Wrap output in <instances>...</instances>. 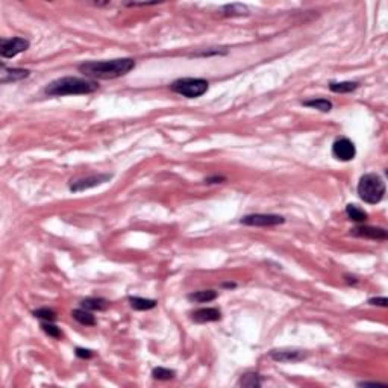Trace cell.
I'll use <instances>...</instances> for the list:
<instances>
[{
  "label": "cell",
  "mask_w": 388,
  "mask_h": 388,
  "mask_svg": "<svg viewBox=\"0 0 388 388\" xmlns=\"http://www.w3.org/2000/svg\"><path fill=\"white\" fill-rule=\"evenodd\" d=\"M90 79H117L135 69V59L118 58L111 61H90L78 67Z\"/></svg>",
  "instance_id": "6da1fadb"
},
{
  "label": "cell",
  "mask_w": 388,
  "mask_h": 388,
  "mask_svg": "<svg viewBox=\"0 0 388 388\" xmlns=\"http://www.w3.org/2000/svg\"><path fill=\"white\" fill-rule=\"evenodd\" d=\"M99 90V84L90 78H76V76H66L59 78L47 84L44 93L52 97H62V96H79V94H90Z\"/></svg>",
  "instance_id": "7a4b0ae2"
},
{
  "label": "cell",
  "mask_w": 388,
  "mask_h": 388,
  "mask_svg": "<svg viewBox=\"0 0 388 388\" xmlns=\"http://www.w3.org/2000/svg\"><path fill=\"white\" fill-rule=\"evenodd\" d=\"M358 196L369 205L379 203L385 196V182L376 173H367L361 176L358 184Z\"/></svg>",
  "instance_id": "3957f363"
},
{
  "label": "cell",
  "mask_w": 388,
  "mask_h": 388,
  "mask_svg": "<svg viewBox=\"0 0 388 388\" xmlns=\"http://www.w3.org/2000/svg\"><path fill=\"white\" fill-rule=\"evenodd\" d=\"M172 91L176 94H181L187 99H197V97L203 96L208 88L209 84L205 79L200 78H181L176 79L172 85H170Z\"/></svg>",
  "instance_id": "277c9868"
},
{
  "label": "cell",
  "mask_w": 388,
  "mask_h": 388,
  "mask_svg": "<svg viewBox=\"0 0 388 388\" xmlns=\"http://www.w3.org/2000/svg\"><path fill=\"white\" fill-rule=\"evenodd\" d=\"M112 178V175L109 173H97V175H90L85 178H78V179H72L70 181V191L73 193H79V191H85L90 188H94L97 185H102L105 182H108Z\"/></svg>",
  "instance_id": "5b68a950"
},
{
  "label": "cell",
  "mask_w": 388,
  "mask_h": 388,
  "mask_svg": "<svg viewBox=\"0 0 388 388\" xmlns=\"http://www.w3.org/2000/svg\"><path fill=\"white\" fill-rule=\"evenodd\" d=\"M241 223L246 226H260V228H267V226H276L285 223V218L278 214H249L241 217Z\"/></svg>",
  "instance_id": "8992f818"
},
{
  "label": "cell",
  "mask_w": 388,
  "mask_h": 388,
  "mask_svg": "<svg viewBox=\"0 0 388 388\" xmlns=\"http://www.w3.org/2000/svg\"><path fill=\"white\" fill-rule=\"evenodd\" d=\"M27 49H29V41L20 37L2 38V41H0V55L3 58H14Z\"/></svg>",
  "instance_id": "52a82bcc"
},
{
  "label": "cell",
  "mask_w": 388,
  "mask_h": 388,
  "mask_svg": "<svg viewBox=\"0 0 388 388\" xmlns=\"http://www.w3.org/2000/svg\"><path fill=\"white\" fill-rule=\"evenodd\" d=\"M332 155L340 159V161H352L357 155V147L355 144L349 140V138H338L334 144H332Z\"/></svg>",
  "instance_id": "ba28073f"
},
{
  "label": "cell",
  "mask_w": 388,
  "mask_h": 388,
  "mask_svg": "<svg viewBox=\"0 0 388 388\" xmlns=\"http://www.w3.org/2000/svg\"><path fill=\"white\" fill-rule=\"evenodd\" d=\"M270 358L276 363H299L306 358V353L297 349H275L270 352Z\"/></svg>",
  "instance_id": "9c48e42d"
},
{
  "label": "cell",
  "mask_w": 388,
  "mask_h": 388,
  "mask_svg": "<svg viewBox=\"0 0 388 388\" xmlns=\"http://www.w3.org/2000/svg\"><path fill=\"white\" fill-rule=\"evenodd\" d=\"M352 235L361 237V238H370V240H387L388 234L384 228H375V226H357L352 229Z\"/></svg>",
  "instance_id": "30bf717a"
},
{
  "label": "cell",
  "mask_w": 388,
  "mask_h": 388,
  "mask_svg": "<svg viewBox=\"0 0 388 388\" xmlns=\"http://www.w3.org/2000/svg\"><path fill=\"white\" fill-rule=\"evenodd\" d=\"M191 318L196 323H209L221 318V312L217 308H200L191 314Z\"/></svg>",
  "instance_id": "8fae6325"
},
{
  "label": "cell",
  "mask_w": 388,
  "mask_h": 388,
  "mask_svg": "<svg viewBox=\"0 0 388 388\" xmlns=\"http://www.w3.org/2000/svg\"><path fill=\"white\" fill-rule=\"evenodd\" d=\"M29 70L24 69H6L5 66H2V84H8V82H17L21 79H26L29 76Z\"/></svg>",
  "instance_id": "7c38bea8"
},
{
  "label": "cell",
  "mask_w": 388,
  "mask_h": 388,
  "mask_svg": "<svg viewBox=\"0 0 388 388\" xmlns=\"http://www.w3.org/2000/svg\"><path fill=\"white\" fill-rule=\"evenodd\" d=\"M81 306L88 311H105L109 306V303L102 297H87L85 300H82Z\"/></svg>",
  "instance_id": "4fadbf2b"
},
{
  "label": "cell",
  "mask_w": 388,
  "mask_h": 388,
  "mask_svg": "<svg viewBox=\"0 0 388 388\" xmlns=\"http://www.w3.org/2000/svg\"><path fill=\"white\" fill-rule=\"evenodd\" d=\"M188 299L191 302H197V303H208L217 299V291L214 290H202V291H196V293L188 294Z\"/></svg>",
  "instance_id": "5bb4252c"
},
{
  "label": "cell",
  "mask_w": 388,
  "mask_h": 388,
  "mask_svg": "<svg viewBox=\"0 0 388 388\" xmlns=\"http://www.w3.org/2000/svg\"><path fill=\"white\" fill-rule=\"evenodd\" d=\"M72 317H73L78 323L84 325V326H94V325H96V318H94V315H93L88 309H84V308L73 309V311H72Z\"/></svg>",
  "instance_id": "9a60e30c"
},
{
  "label": "cell",
  "mask_w": 388,
  "mask_h": 388,
  "mask_svg": "<svg viewBox=\"0 0 388 388\" xmlns=\"http://www.w3.org/2000/svg\"><path fill=\"white\" fill-rule=\"evenodd\" d=\"M263 378L261 375L258 373H246L240 378L238 385L240 387H247V388H256V387H261L263 385Z\"/></svg>",
  "instance_id": "2e32d148"
},
{
  "label": "cell",
  "mask_w": 388,
  "mask_h": 388,
  "mask_svg": "<svg viewBox=\"0 0 388 388\" xmlns=\"http://www.w3.org/2000/svg\"><path fill=\"white\" fill-rule=\"evenodd\" d=\"M346 214H347V217H349L350 220L357 221V223H364V221L367 220V217H369L364 209H361V208L357 206V205H352V203L346 206Z\"/></svg>",
  "instance_id": "e0dca14e"
},
{
  "label": "cell",
  "mask_w": 388,
  "mask_h": 388,
  "mask_svg": "<svg viewBox=\"0 0 388 388\" xmlns=\"http://www.w3.org/2000/svg\"><path fill=\"white\" fill-rule=\"evenodd\" d=\"M129 303L137 311H147L156 306V300L152 299H143V297H129Z\"/></svg>",
  "instance_id": "ac0fdd59"
},
{
  "label": "cell",
  "mask_w": 388,
  "mask_h": 388,
  "mask_svg": "<svg viewBox=\"0 0 388 388\" xmlns=\"http://www.w3.org/2000/svg\"><path fill=\"white\" fill-rule=\"evenodd\" d=\"M358 87H360L358 82H350V81H347V82H331L329 84V90L334 91V93H340V94L352 93V91L357 90Z\"/></svg>",
  "instance_id": "d6986e66"
},
{
  "label": "cell",
  "mask_w": 388,
  "mask_h": 388,
  "mask_svg": "<svg viewBox=\"0 0 388 388\" xmlns=\"http://www.w3.org/2000/svg\"><path fill=\"white\" fill-rule=\"evenodd\" d=\"M302 103H303V106L314 108L321 112H329L332 109V103L328 99H312V100H305Z\"/></svg>",
  "instance_id": "ffe728a7"
},
{
  "label": "cell",
  "mask_w": 388,
  "mask_h": 388,
  "mask_svg": "<svg viewBox=\"0 0 388 388\" xmlns=\"http://www.w3.org/2000/svg\"><path fill=\"white\" fill-rule=\"evenodd\" d=\"M152 376L158 381H170L176 376V372L170 370V369H164V367H156V369H153Z\"/></svg>",
  "instance_id": "44dd1931"
},
{
  "label": "cell",
  "mask_w": 388,
  "mask_h": 388,
  "mask_svg": "<svg viewBox=\"0 0 388 388\" xmlns=\"http://www.w3.org/2000/svg\"><path fill=\"white\" fill-rule=\"evenodd\" d=\"M223 11H228V12H226L228 15H241V14H247V12H249L247 6H244V5H241V3L226 5V6H223Z\"/></svg>",
  "instance_id": "7402d4cb"
},
{
  "label": "cell",
  "mask_w": 388,
  "mask_h": 388,
  "mask_svg": "<svg viewBox=\"0 0 388 388\" xmlns=\"http://www.w3.org/2000/svg\"><path fill=\"white\" fill-rule=\"evenodd\" d=\"M34 317L41 318V320H44V321H55V320H56L55 311H52V309H49V308H40V309L34 311Z\"/></svg>",
  "instance_id": "603a6c76"
},
{
  "label": "cell",
  "mask_w": 388,
  "mask_h": 388,
  "mask_svg": "<svg viewBox=\"0 0 388 388\" xmlns=\"http://www.w3.org/2000/svg\"><path fill=\"white\" fill-rule=\"evenodd\" d=\"M41 329L49 335V337H53V338H59L61 337V331L58 326L52 325V321H43L41 323Z\"/></svg>",
  "instance_id": "cb8c5ba5"
},
{
  "label": "cell",
  "mask_w": 388,
  "mask_h": 388,
  "mask_svg": "<svg viewBox=\"0 0 388 388\" xmlns=\"http://www.w3.org/2000/svg\"><path fill=\"white\" fill-rule=\"evenodd\" d=\"M93 350H90V349H82V347H78L76 349V357L78 358H85V360H90V358H93Z\"/></svg>",
  "instance_id": "d4e9b609"
},
{
  "label": "cell",
  "mask_w": 388,
  "mask_h": 388,
  "mask_svg": "<svg viewBox=\"0 0 388 388\" xmlns=\"http://www.w3.org/2000/svg\"><path fill=\"white\" fill-rule=\"evenodd\" d=\"M369 303L370 305H376V306H388V300H387V297H373V299H370L369 300Z\"/></svg>",
  "instance_id": "484cf974"
},
{
  "label": "cell",
  "mask_w": 388,
  "mask_h": 388,
  "mask_svg": "<svg viewBox=\"0 0 388 388\" xmlns=\"http://www.w3.org/2000/svg\"><path fill=\"white\" fill-rule=\"evenodd\" d=\"M226 179L223 178V176H214V178H208V179H205V182L206 184H220V182H224Z\"/></svg>",
  "instance_id": "4316f807"
},
{
  "label": "cell",
  "mask_w": 388,
  "mask_h": 388,
  "mask_svg": "<svg viewBox=\"0 0 388 388\" xmlns=\"http://www.w3.org/2000/svg\"><path fill=\"white\" fill-rule=\"evenodd\" d=\"M358 385L360 387H387L385 384H381V382H360Z\"/></svg>",
  "instance_id": "83f0119b"
}]
</instances>
